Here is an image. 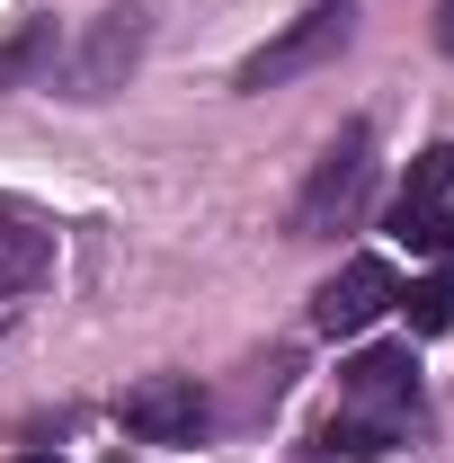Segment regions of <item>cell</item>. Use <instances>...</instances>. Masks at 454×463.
<instances>
[{"label": "cell", "instance_id": "1", "mask_svg": "<svg viewBox=\"0 0 454 463\" xmlns=\"http://www.w3.org/2000/svg\"><path fill=\"white\" fill-rule=\"evenodd\" d=\"M365 187H374V134H365V125H339V143L312 161L303 187H294L285 232H294V241H339V232L365 214Z\"/></svg>", "mask_w": 454, "mask_h": 463}, {"label": "cell", "instance_id": "2", "mask_svg": "<svg viewBox=\"0 0 454 463\" xmlns=\"http://www.w3.org/2000/svg\"><path fill=\"white\" fill-rule=\"evenodd\" d=\"M143 54H152V9L143 0H108L99 18H90V36L62 54V99H116L134 71H143Z\"/></svg>", "mask_w": 454, "mask_h": 463}, {"label": "cell", "instance_id": "3", "mask_svg": "<svg viewBox=\"0 0 454 463\" xmlns=\"http://www.w3.org/2000/svg\"><path fill=\"white\" fill-rule=\"evenodd\" d=\"M347 36H356V0H312L294 27H277V36L259 45V54H241L232 90H241V99H259V90H285V80H303V71L339 62Z\"/></svg>", "mask_w": 454, "mask_h": 463}, {"label": "cell", "instance_id": "4", "mask_svg": "<svg viewBox=\"0 0 454 463\" xmlns=\"http://www.w3.org/2000/svg\"><path fill=\"white\" fill-rule=\"evenodd\" d=\"M116 428L134 446H196L214 428V402H205L196 374H143V383L116 392Z\"/></svg>", "mask_w": 454, "mask_h": 463}, {"label": "cell", "instance_id": "5", "mask_svg": "<svg viewBox=\"0 0 454 463\" xmlns=\"http://www.w3.org/2000/svg\"><path fill=\"white\" fill-rule=\"evenodd\" d=\"M393 303H401V286H393V268H383V259H347L339 277L312 294V330H321V339H356V330H365V321H383Z\"/></svg>", "mask_w": 454, "mask_h": 463}, {"label": "cell", "instance_id": "6", "mask_svg": "<svg viewBox=\"0 0 454 463\" xmlns=\"http://www.w3.org/2000/svg\"><path fill=\"white\" fill-rule=\"evenodd\" d=\"M339 402L347 410L419 419V356H410V347H356V356L339 365Z\"/></svg>", "mask_w": 454, "mask_h": 463}, {"label": "cell", "instance_id": "7", "mask_svg": "<svg viewBox=\"0 0 454 463\" xmlns=\"http://www.w3.org/2000/svg\"><path fill=\"white\" fill-rule=\"evenodd\" d=\"M428 419H393V410H330L321 428H312V455L321 463H383V455H401L410 437H419Z\"/></svg>", "mask_w": 454, "mask_h": 463}, {"label": "cell", "instance_id": "8", "mask_svg": "<svg viewBox=\"0 0 454 463\" xmlns=\"http://www.w3.org/2000/svg\"><path fill=\"white\" fill-rule=\"evenodd\" d=\"M36 286H54V232L27 223V214H0V303Z\"/></svg>", "mask_w": 454, "mask_h": 463}, {"label": "cell", "instance_id": "9", "mask_svg": "<svg viewBox=\"0 0 454 463\" xmlns=\"http://www.w3.org/2000/svg\"><path fill=\"white\" fill-rule=\"evenodd\" d=\"M437 205H454V143H428V152L410 161V178H401V196H393V241L410 223H428Z\"/></svg>", "mask_w": 454, "mask_h": 463}, {"label": "cell", "instance_id": "10", "mask_svg": "<svg viewBox=\"0 0 454 463\" xmlns=\"http://www.w3.org/2000/svg\"><path fill=\"white\" fill-rule=\"evenodd\" d=\"M54 54H62L54 18H27V27H9V36H0V90H36V80L54 71Z\"/></svg>", "mask_w": 454, "mask_h": 463}, {"label": "cell", "instance_id": "11", "mask_svg": "<svg viewBox=\"0 0 454 463\" xmlns=\"http://www.w3.org/2000/svg\"><path fill=\"white\" fill-rule=\"evenodd\" d=\"M401 312H410V339H446L454 330V268L419 277V286L401 294Z\"/></svg>", "mask_w": 454, "mask_h": 463}, {"label": "cell", "instance_id": "12", "mask_svg": "<svg viewBox=\"0 0 454 463\" xmlns=\"http://www.w3.org/2000/svg\"><path fill=\"white\" fill-rule=\"evenodd\" d=\"M401 250H410V259H446V268H454V205H437L428 223H410V232H401Z\"/></svg>", "mask_w": 454, "mask_h": 463}, {"label": "cell", "instance_id": "13", "mask_svg": "<svg viewBox=\"0 0 454 463\" xmlns=\"http://www.w3.org/2000/svg\"><path fill=\"white\" fill-rule=\"evenodd\" d=\"M437 54H454V0H437Z\"/></svg>", "mask_w": 454, "mask_h": 463}, {"label": "cell", "instance_id": "14", "mask_svg": "<svg viewBox=\"0 0 454 463\" xmlns=\"http://www.w3.org/2000/svg\"><path fill=\"white\" fill-rule=\"evenodd\" d=\"M9 463H62V455H54V446H27V455H9Z\"/></svg>", "mask_w": 454, "mask_h": 463}, {"label": "cell", "instance_id": "15", "mask_svg": "<svg viewBox=\"0 0 454 463\" xmlns=\"http://www.w3.org/2000/svg\"><path fill=\"white\" fill-rule=\"evenodd\" d=\"M108 463H125V455H108Z\"/></svg>", "mask_w": 454, "mask_h": 463}]
</instances>
